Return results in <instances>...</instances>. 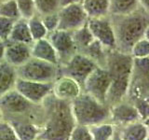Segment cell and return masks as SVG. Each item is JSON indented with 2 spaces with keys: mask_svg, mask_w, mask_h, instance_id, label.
I'll return each mask as SVG.
<instances>
[{
  "mask_svg": "<svg viewBox=\"0 0 149 140\" xmlns=\"http://www.w3.org/2000/svg\"><path fill=\"white\" fill-rule=\"evenodd\" d=\"M97 66L99 65L87 55L77 52L66 64L59 66V76L63 75L73 78L83 90L84 83Z\"/></svg>",
  "mask_w": 149,
  "mask_h": 140,
  "instance_id": "ba28073f",
  "label": "cell"
},
{
  "mask_svg": "<svg viewBox=\"0 0 149 140\" xmlns=\"http://www.w3.org/2000/svg\"><path fill=\"white\" fill-rule=\"evenodd\" d=\"M18 79L17 69L8 63H0V97L15 89Z\"/></svg>",
  "mask_w": 149,
  "mask_h": 140,
  "instance_id": "ac0fdd59",
  "label": "cell"
},
{
  "mask_svg": "<svg viewBox=\"0 0 149 140\" xmlns=\"http://www.w3.org/2000/svg\"><path fill=\"white\" fill-rule=\"evenodd\" d=\"M111 81L110 74L107 69L104 66H97L84 83L83 92L106 104V97Z\"/></svg>",
  "mask_w": 149,
  "mask_h": 140,
  "instance_id": "9c48e42d",
  "label": "cell"
},
{
  "mask_svg": "<svg viewBox=\"0 0 149 140\" xmlns=\"http://www.w3.org/2000/svg\"><path fill=\"white\" fill-rule=\"evenodd\" d=\"M71 106L77 124L91 127L110 121V106L85 92L74 99Z\"/></svg>",
  "mask_w": 149,
  "mask_h": 140,
  "instance_id": "5b68a950",
  "label": "cell"
},
{
  "mask_svg": "<svg viewBox=\"0 0 149 140\" xmlns=\"http://www.w3.org/2000/svg\"><path fill=\"white\" fill-rule=\"evenodd\" d=\"M8 42H19V43H25V44H32L33 40L32 35L30 33L29 26H28V22L24 19H18L15 21L12 26L10 35L8 36Z\"/></svg>",
  "mask_w": 149,
  "mask_h": 140,
  "instance_id": "44dd1931",
  "label": "cell"
},
{
  "mask_svg": "<svg viewBox=\"0 0 149 140\" xmlns=\"http://www.w3.org/2000/svg\"><path fill=\"white\" fill-rule=\"evenodd\" d=\"M27 22H28V26H29L30 29V33L34 41L45 38V37L48 36L49 32L46 29L40 16L36 14V16L27 20Z\"/></svg>",
  "mask_w": 149,
  "mask_h": 140,
  "instance_id": "4316f807",
  "label": "cell"
},
{
  "mask_svg": "<svg viewBox=\"0 0 149 140\" xmlns=\"http://www.w3.org/2000/svg\"><path fill=\"white\" fill-rule=\"evenodd\" d=\"M31 45L32 44L6 41L4 61L13 65L14 67L21 66L32 57Z\"/></svg>",
  "mask_w": 149,
  "mask_h": 140,
  "instance_id": "2e32d148",
  "label": "cell"
},
{
  "mask_svg": "<svg viewBox=\"0 0 149 140\" xmlns=\"http://www.w3.org/2000/svg\"><path fill=\"white\" fill-rule=\"evenodd\" d=\"M79 2H81V0H60V5H61V8H63L65 6H68V5L79 3Z\"/></svg>",
  "mask_w": 149,
  "mask_h": 140,
  "instance_id": "74e56055",
  "label": "cell"
},
{
  "mask_svg": "<svg viewBox=\"0 0 149 140\" xmlns=\"http://www.w3.org/2000/svg\"><path fill=\"white\" fill-rule=\"evenodd\" d=\"M14 22L15 20L0 16V40L6 42L8 39Z\"/></svg>",
  "mask_w": 149,
  "mask_h": 140,
  "instance_id": "836d02e7",
  "label": "cell"
},
{
  "mask_svg": "<svg viewBox=\"0 0 149 140\" xmlns=\"http://www.w3.org/2000/svg\"><path fill=\"white\" fill-rule=\"evenodd\" d=\"M0 16L15 21L21 18L15 0H4L0 3Z\"/></svg>",
  "mask_w": 149,
  "mask_h": 140,
  "instance_id": "f1b7e54d",
  "label": "cell"
},
{
  "mask_svg": "<svg viewBox=\"0 0 149 140\" xmlns=\"http://www.w3.org/2000/svg\"><path fill=\"white\" fill-rule=\"evenodd\" d=\"M143 123L144 125H146V127L147 128L148 132H149V117H147L146 119H144V120H143Z\"/></svg>",
  "mask_w": 149,
  "mask_h": 140,
  "instance_id": "60d3db41",
  "label": "cell"
},
{
  "mask_svg": "<svg viewBox=\"0 0 149 140\" xmlns=\"http://www.w3.org/2000/svg\"><path fill=\"white\" fill-rule=\"evenodd\" d=\"M40 18L44 23L46 29L48 30L49 33H51L58 29V24H59L58 12L49 14V15H46V16H42Z\"/></svg>",
  "mask_w": 149,
  "mask_h": 140,
  "instance_id": "e575fe53",
  "label": "cell"
},
{
  "mask_svg": "<svg viewBox=\"0 0 149 140\" xmlns=\"http://www.w3.org/2000/svg\"><path fill=\"white\" fill-rule=\"evenodd\" d=\"M116 129L123 140H146L149 134L143 120L134 121L121 127H116Z\"/></svg>",
  "mask_w": 149,
  "mask_h": 140,
  "instance_id": "d6986e66",
  "label": "cell"
},
{
  "mask_svg": "<svg viewBox=\"0 0 149 140\" xmlns=\"http://www.w3.org/2000/svg\"><path fill=\"white\" fill-rule=\"evenodd\" d=\"M109 17L115 32L116 50L130 53L133 45L144 36L149 25V13L140 7L126 15Z\"/></svg>",
  "mask_w": 149,
  "mask_h": 140,
  "instance_id": "3957f363",
  "label": "cell"
},
{
  "mask_svg": "<svg viewBox=\"0 0 149 140\" xmlns=\"http://www.w3.org/2000/svg\"><path fill=\"white\" fill-rule=\"evenodd\" d=\"M92 140H111L116 131V126L111 123H104L90 127Z\"/></svg>",
  "mask_w": 149,
  "mask_h": 140,
  "instance_id": "484cf974",
  "label": "cell"
},
{
  "mask_svg": "<svg viewBox=\"0 0 149 140\" xmlns=\"http://www.w3.org/2000/svg\"><path fill=\"white\" fill-rule=\"evenodd\" d=\"M143 37L149 42V25H148V27L146 28V33H144Z\"/></svg>",
  "mask_w": 149,
  "mask_h": 140,
  "instance_id": "b9f144b4",
  "label": "cell"
},
{
  "mask_svg": "<svg viewBox=\"0 0 149 140\" xmlns=\"http://www.w3.org/2000/svg\"><path fill=\"white\" fill-rule=\"evenodd\" d=\"M130 54L133 58L149 57V42L143 37L133 45Z\"/></svg>",
  "mask_w": 149,
  "mask_h": 140,
  "instance_id": "4dcf8cb0",
  "label": "cell"
},
{
  "mask_svg": "<svg viewBox=\"0 0 149 140\" xmlns=\"http://www.w3.org/2000/svg\"><path fill=\"white\" fill-rule=\"evenodd\" d=\"M58 30L74 32L87 24L88 17L84 10L81 2L68 5L60 8L58 11Z\"/></svg>",
  "mask_w": 149,
  "mask_h": 140,
  "instance_id": "30bf717a",
  "label": "cell"
},
{
  "mask_svg": "<svg viewBox=\"0 0 149 140\" xmlns=\"http://www.w3.org/2000/svg\"><path fill=\"white\" fill-rule=\"evenodd\" d=\"M2 120L8 123H31L39 125L43 123V106L28 101L15 89L0 97Z\"/></svg>",
  "mask_w": 149,
  "mask_h": 140,
  "instance_id": "277c9868",
  "label": "cell"
},
{
  "mask_svg": "<svg viewBox=\"0 0 149 140\" xmlns=\"http://www.w3.org/2000/svg\"><path fill=\"white\" fill-rule=\"evenodd\" d=\"M88 19L109 16L110 0H81Z\"/></svg>",
  "mask_w": 149,
  "mask_h": 140,
  "instance_id": "ffe728a7",
  "label": "cell"
},
{
  "mask_svg": "<svg viewBox=\"0 0 149 140\" xmlns=\"http://www.w3.org/2000/svg\"><path fill=\"white\" fill-rule=\"evenodd\" d=\"M43 123L40 127L39 139L69 140L72 130L77 125L71 102L59 99L53 93L42 103Z\"/></svg>",
  "mask_w": 149,
  "mask_h": 140,
  "instance_id": "6da1fadb",
  "label": "cell"
},
{
  "mask_svg": "<svg viewBox=\"0 0 149 140\" xmlns=\"http://www.w3.org/2000/svg\"><path fill=\"white\" fill-rule=\"evenodd\" d=\"M52 83L31 81L18 78L15 84V90L28 101L40 105L52 93Z\"/></svg>",
  "mask_w": 149,
  "mask_h": 140,
  "instance_id": "4fadbf2b",
  "label": "cell"
},
{
  "mask_svg": "<svg viewBox=\"0 0 149 140\" xmlns=\"http://www.w3.org/2000/svg\"><path fill=\"white\" fill-rule=\"evenodd\" d=\"M83 92L81 86L67 76H60L52 83V93L59 99L72 102Z\"/></svg>",
  "mask_w": 149,
  "mask_h": 140,
  "instance_id": "9a60e30c",
  "label": "cell"
},
{
  "mask_svg": "<svg viewBox=\"0 0 149 140\" xmlns=\"http://www.w3.org/2000/svg\"><path fill=\"white\" fill-rule=\"evenodd\" d=\"M137 120H141V118L134 104L129 99H125L110 106L109 123L116 127H121Z\"/></svg>",
  "mask_w": 149,
  "mask_h": 140,
  "instance_id": "5bb4252c",
  "label": "cell"
},
{
  "mask_svg": "<svg viewBox=\"0 0 149 140\" xmlns=\"http://www.w3.org/2000/svg\"><path fill=\"white\" fill-rule=\"evenodd\" d=\"M31 55L34 58L59 65L57 53L47 37L33 42L31 45Z\"/></svg>",
  "mask_w": 149,
  "mask_h": 140,
  "instance_id": "e0dca14e",
  "label": "cell"
},
{
  "mask_svg": "<svg viewBox=\"0 0 149 140\" xmlns=\"http://www.w3.org/2000/svg\"><path fill=\"white\" fill-rule=\"evenodd\" d=\"M132 66L133 57L130 53L116 49L107 51L104 67L109 72L112 80L106 97V104L109 106L127 99Z\"/></svg>",
  "mask_w": 149,
  "mask_h": 140,
  "instance_id": "7a4b0ae2",
  "label": "cell"
},
{
  "mask_svg": "<svg viewBox=\"0 0 149 140\" xmlns=\"http://www.w3.org/2000/svg\"><path fill=\"white\" fill-rule=\"evenodd\" d=\"M146 140H149V134H148V136H147V137L146 138Z\"/></svg>",
  "mask_w": 149,
  "mask_h": 140,
  "instance_id": "ee69618b",
  "label": "cell"
},
{
  "mask_svg": "<svg viewBox=\"0 0 149 140\" xmlns=\"http://www.w3.org/2000/svg\"><path fill=\"white\" fill-rule=\"evenodd\" d=\"M87 25L93 37L107 50H116V42L113 24L109 16L88 19Z\"/></svg>",
  "mask_w": 149,
  "mask_h": 140,
  "instance_id": "7c38bea8",
  "label": "cell"
},
{
  "mask_svg": "<svg viewBox=\"0 0 149 140\" xmlns=\"http://www.w3.org/2000/svg\"><path fill=\"white\" fill-rule=\"evenodd\" d=\"M139 8V0H110L109 16L126 15L135 11Z\"/></svg>",
  "mask_w": 149,
  "mask_h": 140,
  "instance_id": "603a6c76",
  "label": "cell"
},
{
  "mask_svg": "<svg viewBox=\"0 0 149 140\" xmlns=\"http://www.w3.org/2000/svg\"><path fill=\"white\" fill-rule=\"evenodd\" d=\"M111 140H123L122 138L120 137V135L118 134V131H116V129L115 133H114V134H113V137H112Z\"/></svg>",
  "mask_w": 149,
  "mask_h": 140,
  "instance_id": "ab89813d",
  "label": "cell"
},
{
  "mask_svg": "<svg viewBox=\"0 0 149 140\" xmlns=\"http://www.w3.org/2000/svg\"><path fill=\"white\" fill-rule=\"evenodd\" d=\"M72 34H73L74 44L77 46V52H81L82 50H85L95 39L87 24L82 26L81 28H79L77 31L73 32Z\"/></svg>",
  "mask_w": 149,
  "mask_h": 140,
  "instance_id": "d4e9b609",
  "label": "cell"
},
{
  "mask_svg": "<svg viewBox=\"0 0 149 140\" xmlns=\"http://www.w3.org/2000/svg\"><path fill=\"white\" fill-rule=\"evenodd\" d=\"M108 50H109L105 49L99 41L94 39L85 50L81 51V53L87 55L88 57H90L91 60L94 61L99 66H104L107 51Z\"/></svg>",
  "mask_w": 149,
  "mask_h": 140,
  "instance_id": "cb8c5ba5",
  "label": "cell"
},
{
  "mask_svg": "<svg viewBox=\"0 0 149 140\" xmlns=\"http://www.w3.org/2000/svg\"><path fill=\"white\" fill-rule=\"evenodd\" d=\"M16 69L19 78L31 81L52 83L59 77V65L34 57Z\"/></svg>",
  "mask_w": 149,
  "mask_h": 140,
  "instance_id": "8992f818",
  "label": "cell"
},
{
  "mask_svg": "<svg viewBox=\"0 0 149 140\" xmlns=\"http://www.w3.org/2000/svg\"><path fill=\"white\" fill-rule=\"evenodd\" d=\"M0 140H19L11 124L0 120Z\"/></svg>",
  "mask_w": 149,
  "mask_h": 140,
  "instance_id": "d6a6232c",
  "label": "cell"
},
{
  "mask_svg": "<svg viewBox=\"0 0 149 140\" xmlns=\"http://www.w3.org/2000/svg\"><path fill=\"white\" fill-rule=\"evenodd\" d=\"M15 1L22 19L29 20L37 14L34 0H15Z\"/></svg>",
  "mask_w": 149,
  "mask_h": 140,
  "instance_id": "f546056e",
  "label": "cell"
},
{
  "mask_svg": "<svg viewBox=\"0 0 149 140\" xmlns=\"http://www.w3.org/2000/svg\"><path fill=\"white\" fill-rule=\"evenodd\" d=\"M36 140H44V139H39V138H37Z\"/></svg>",
  "mask_w": 149,
  "mask_h": 140,
  "instance_id": "f6af8a7d",
  "label": "cell"
},
{
  "mask_svg": "<svg viewBox=\"0 0 149 140\" xmlns=\"http://www.w3.org/2000/svg\"><path fill=\"white\" fill-rule=\"evenodd\" d=\"M19 140H36L40 134V126L31 123H11Z\"/></svg>",
  "mask_w": 149,
  "mask_h": 140,
  "instance_id": "7402d4cb",
  "label": "cell"
},
{
  "mask_svg": "<svg viewBox=\"0 0 149 140\" xmlns=\"http://www.w3.org/2000/svg\"><path fill=\"white\" fill-rule=\"evenodd\" d=\"M37 15L42 17L60 10V0H34Z\"/></svg>",
  "mask_w": 149,
  "mask_h": 140,
  "instance_id": "83f0119b",
  "label": "cell"
},
{
  "mask_svg": "<svg viewBox=\"0 0 149 140\" xmlns=\"http://www.w3.org/2000/svg\"><path fill=\"white\" fill-rule=\"evenodd\" d=\"M5 48H6V42L0 40V63L3 62L5 59Z\"/></svg>",
  "mask_w": 149,
  "mask_h": 140,
  "instance_id": "8d00e7d4",
  "label": "cell"
},
{
  "mask_svg": "<svg viewBox=\"0 0 149 140\" xmlns=\"http://www.w3.org/2000/svg\"><path fill=\"white\" fill-rule=\"evenodd\" d=\"M134 104L135 107L139 113L141 120H143L144 119H146L147 117H149V104L144 100V99H138L132 101Z\"/></svg>",
  "mask_w": 149,
  "mask_h": 140,
  "instance_id": "d590c367",
  "label": "cell"
},
{
  "mask_svg": "<svg viewBox=\"0 0 149 140\" xmlns=\"http://www.w3.org/2000/svg\"><path fill=\"white\" fill-rule=\"evenodd\" d=\"M69 140H92V135L88 126L77 124L72 130Z\"/></svg>",
  "mask_w": 149,
  "mask_h": 140,
  "instance_id": "1f68e13d",
  "label": "cell"
},
{
  "mask_svg": "<svg viewBox=\"0 0 149 140\" xmlns=\"http://www.w3.org/2000/svg\"><path fill=\"white\" fill-rule=\"evenodd\" d=\"M140 7L149 13V0H139Z\"/></svg>",
  "mask_w": 149,
  "mask_h": 140,
  "instance_id": "f35d334b",
  "label": "cell"
},
{
  "mask_svg": "<svg viewBox=\"0 0 149 140\" xmlns=\"http://www.w3.org/2000/svg\"><path fill=\"white\" fill-rule=\"evenodd\" d=\"M143 99L146 100V102L148 103V104H149V92H148L146 93V95L144 96V98H143Z\"/></svg>",
  "mask_w": 149,
  "mask_h": 140,
  "instance_id": "7bdbcfd3",
  "label": "cell"
},
{
  "mask_svg": "<svg viewBox=\"0 0 149 140\" xmlns=\"http://www.w3.org/2000/svg\"><path fill=\"white\" fill-rule=\"evenodd\" d=\"M47 38L53 46L57 53L59 66L66 64L72 56L77 52V46L74 44L73 34L71 32L57 29L49 33Z\"/></svg>",
  "mask_w": 149,
  "mask_h": 140,
  "instance_id": "8fae6325",
  "label": "cell"
},
{
  "mask_svg": "<svg viewBox=\"0 0 149 140\" xmlns=\"http://www.w3.org/2000/svg\"><path fill=\"white\" fill-rule=\"evenodd\" d=\"M149 92V57L133 58L127 99L135 101L143 99Z\"/></svg>",
  "mask_w": 149,
  "mask_h": 140,
  "instance_id": "52a82bcc",
  "label": "cell"
}]
</instances>
